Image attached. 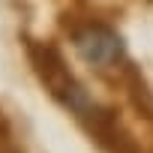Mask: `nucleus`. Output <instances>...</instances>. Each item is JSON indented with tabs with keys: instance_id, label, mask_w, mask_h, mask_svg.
<instances>
[{
	"instance_id": "1",
	"label": "nucleus",
	"mask_w": 153,
	"mask_h": 153,
	"mask_svg": "<svg viewBox=\"0 0 153 153\" xmlns=\"http://www.w3.org/2000/svg\"><path fill=\"white\" fill-rule=\"evenodd\" d=\"M24 48H27L30 69L36 75V81L42 84V90L63 111H69L72 117H78L93 99H90L87 87L78 81V75L69 69L63 51L54 42H42V39H24Z\"/></svg>"
},
{
	"instance_id": "2",
	"label": "nucleus",
	"mask_w": 153,
	"mask_h": 153,
	"mask_svg": "<svg viewBox=\"0 0 153 153\" xmlns=\"http://www.w3.org/2000/svg\"><path fill=\"white\" fill-rule=\"evenodd\" d=\"M75 123L84 129V135L102 153H141V141L123 123V117H120V111L114 105L90 102L78 117H75Z\"/></svg>"
},
{
	"instance_id": "3",
	"label": "nucleus",
	"mask_w": 153,
	"mask_h": 153,
	"mask_svg": "<svg viewBox=\"0 0 153 153\" xmlns=\"http://www.w3.org/2000/svg\"><path fill=\"white\" fill-rule=\"evenodd\" d=\"M72 48L87 66H99V69L123 63V54H126L123 36L102 21H87L81 27H75L72 30Z\"/></svg>"
},
{
	"instance_id": "4",
	"label": "nucleus",
	"mask_w": 153,
	"mask_h": 153,
	"mask_svg": "<svg viewBox=\"0 0 153 153\" xmlns=\"http://www.w3.org/2000/svg\"><path fill=\"white\" fill-rule=\"evenodd\" d=\"M120 81H123L126 96H129L132 108L138 111V117L153 123V90H150L147 78L141 75V69L132 66V63H120Z\"/></svg>"
}]
</instances>
